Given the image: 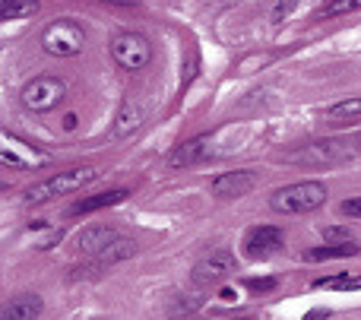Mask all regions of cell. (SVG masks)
I'll list each match as a JSON object with an SVG mask.
<instances>
[{"mask_svg":"<svg viewBox=\"0 0 361 320\" xmlns=\"http://www.w3.org/2000/svg\"><path fill=\"white\" fill-rule=\"evenodd\" d=\"M361 152V140L352 137H330V140H317V143H307L301 149L288 152L286 162L292 165H305V168H314V165H336V162H349L352 156Z\"/></svg>","mask_w":361,"mask_h":320,"instance_id":"cell-1","label":"cell"},{"mask_svg":"<svg viewBox=\"0 0 361 320\" xmlns=\"http://www.w3.org/2000/svg\"><path fill=\"white\" fill-rule=\"evenodd\" d=\"M99 175H102L99 168H70V171H61V175H51L25 190V203H48V200H54V197L73 194V190L99 181Z\"/></svg>","mask_w":361,"mask_h":320,"instance_id":"cell-2","label":"cell"},{"mask_svg":"<svg viewBox=\"0 0 361 320\" xmlns=\"http://www.w3.org/2000/svg\"><path fill=\"white\" fill-rule=\"evenodd\" d=\"M326 203V187L320 181H298V184H288V187H279L269 200V207L276 213H311V209H320Z\"/></svg>","mask_w":361,"mask_h":320,"instance_id":"cell-3","label":"cell"},{"mask_svg":"<svg viewBox=\"0 0 361 320\" xmlns=\"http://www.w3.org/2000/svg\"><path fill=\"white\" fill-rule=\"evenodd\" d=\"M111 57L118 67L137 73V70H143L152 61V44L140 32H121V35L111 38Z\"/></svg>","mask_w":361,"mask_h":320,"instance_id":"cell-4","label":"cell"},{"mask_svg":"<svg viewBox=\"0 0 361 320\" xmlns=\"http://www.w3.org/2000/svg\"><path fill=\"white\" fill-rule=\"evenodd\" d=\"M82 44H86V35H82V29L73 23V19H57V23H51L48 29L42 32V48L54 57L80 54Z\"/></svg>","mask_w":361,"mask_h":320,"instance_id":"cell-5","label":"cell"},{"mask_svg":"<svg viewBox=\"0 0 361 320\" xmlns=\"http://www.w3.org/2000/svg\"><path fill=\"white\" fill-rule=\"evenodd\" d=\"M63 95H67V82L63 80H57V76H35L23 89V105L29 111L44 114V111H54L63 101Z\"/></svg>","mask_w":361,"mask_h":320,"instance_id":"cell-6","label":"cell"},{"mask_svg":"<svg viewBox=\"0 0 361 320\" xmlns=\"http://www.w3.org/2000/svg\"><path fill=\"white\" fill-rule=\"evenodd\" d=\"M235 254L231 251H212L209 257H203L193 266V283L197 285H219L235 273Z\"/></svg>","mask_w":361,"mask_h":320,"instance_id":"cell-7","label":"cell"},{"mask_svg":"<svg viewBox=\"0 0 361 320\" xmlns=\"http://www.w3.org/2000/svg\"><path fill=\"white\" fill-rule=\"evenodd\" d=\"M282 247H286V235L276 226H257V228H250L247 238H244V254H247L250 260H267V257H273V254H279Z\"/></svg>","mask_w":361,"mask_h":320,"instance_id":"cell-8","label":"cell"},{"mask_svg":"<svg viewBox=\"0 0 361 320\" xmlns=\"http://www.w3.org/2000/svg\"><path fill=\"white\" fill-rule=\"evenodd\" d=\"M254 187H257V175L247 168L225 171V175H219L216 181H212V194H216L219 200H238V197L250 194Z\"/></svg>","mask_w":361,"mask_h":320,"instance_id":"cell-9","label":"cell"},{"mask_svg":"<svg viewBox=\"0 0 361 320\" xmlns=\"http://www.w3.org/2000/svg\"><path fill=\"white\" fill-rule=\"evenodd\" d=\"M118 238H124V235L114 226H89L76 235V247H80V254H86V257H95V254H102L105 247H111Z\"/></svg>","mask_w":361,"mask_h":320,"instance_id":"cell-10","label":"cell"},{"mask_svg":"<svg viewBox=\"0 0 361 320\" xmlns=\"http://www.w3.org/2000/svg\"><path fill=\"white\" fill-rule=\"evenodd\" d=\"M0 162H6V165H13V168H35V165H42L44 159L38 156L32 146H25L23 140H16V137H4L0 133Z\"/></svg>","mask_w":361,"mask_h":320,"instance_id":"cell-11","label":"cell"},{"mask_svg":"<svg viewBox=\"0 0 361 320\" xmlns=\"http://www.w3.org/2000/svg\"><path fill=\"white\" fill-rule=\"evenodd\" d=\"M206 156H209V140L197 137V140H187V143H180L178 149L169 156V165H171V168H190V165L203 162Z\"/></svg>","mask_w":361,"mask_h":320,"instance_id":"cell-12","label":"cell"},{"mask_svg":"<svg viewBox=\"0 0 361 320\" xmlns=\"http://www.w3.org/2000/svg\"><path fill=\"white\" fill-rule=\"evenodd\" d=\"M127 197L124 187H114V190H105V194H92V197H82L76 200L73 207L67 209V216H89V213H99V209H108L114 203H121Z\"/></svg>","mask_w":361,"mask_h":320,"instance_id":"cell-13","label":"cell"},{"mask_svg":"<svg viewBox=\"0 0 361 320\" xmlns=\"http://www.w3.org/2000/svg\"><path fill=\"white\" fill-rule=\"evenodd\" d=\"M361 254V245L355 238L349 241H326L324 247H311V251H305V260H314V264H320V260H339V257H358Z\"/></svg>","mask_w":361,"mask_h":320,"instance_id":"cell-14","label":"cell"},{"mask_svg":"<svg viewBox=\"0 0 361 320\" xmlns=\"http://www.w3.org/2000/svg\"><path fill=\"white\" fill-rule=\"evenodd\" d=\"M42 314V298L35 295H19L0 308V320H32Z\"/></svg>","mask_w":361,"mask_h":320,"instance_id":"cell-15","label":"cell"},{"mask_svg":"<svg viewBox=\"0 0 361 320\" xmlns=\"http://www.w3.org/2000/svg\"><path fill=\"white\" fill-rule=\"evenodd\" d=\"M324 118H326V124H330V127L361 124V99H345V101H339V105L326 108Z\"/></svg>","mask_w":361,"mask_h":320,"instance_id":"cell-16","label":"cell"},{"mask_svg":"<svg viewBox=\"0 0 361 320\" xmlns=\"http://www.w3.org/2000/svg\"><path fill=\"white\" fill-rule=\"evenodd\" d=\"M140 124H143V105L137 99H127L114 118V137H130Z\"/></svg>","mask_w":361,"mask_h":320,"instance_id":"cell-17","label":"cell"},{"mask_svg":"<svg viewBox=\"0 0 361 320\" xmlns=\"http://www.w3.org/2000/svg\"><path fill=\"white\" fill-rule=\"evenodd\" d=\"M314 289L355 292V289H361V273H343V276H324V279H314Z\"/></svg>","mask_w":361,"mask_h":320,"instance_id":"cell-18","label":"cell"},{"mask_svg":"<svg viewBox=\"0 0 361 320\" xmlns=\"http://www.w3.org/2000/svg\"><path fill=\"white\" fill-rule=\"evenodd\" d=\"M361 10V0H330V4L320 6L317 19H333V16H345V13Z\"/></svg>","mask_w":361,"mask_h":320,"instance_id":"cell-19","label":"cell"},{"mask_svg":"<svg viewBox=\"0 0 361 320\" xmlns=\"http://www.w3.org/2000/svg\"><path fill=\"white\" fill-rule=\"evenodd\" d=\"M25 13H35L32 0H0V19H16Z\"/></svg>","mask_w":361,"mask_h":320,"instance_id":"cell-20","label":"cell"},{"mask_svg":"<svg viewBox=\"0 0 361 320\" xmlns=\"http://www.w3.org/2000/svg\"><path fill=\"white\" fill-rule=\"evenodd\" d=\"M295 6H298V0H279V4L273 6V16H269V19H273L276 25H279V23H286V19L295 13Z\"/></svg>","mask_w":361,"mask_h":320,"instance_id":"cell-21","label":"cell"},{"mask_svg":"<svg viewBox=\"0 0 361 320\" xmlns=\"http://www.w3.org/2000/svg\"><path fill=\"white\" fill-rule=\"evenodd\" d=\"M247 289L250 292H269V289H276V279H247Z\"/></svg>","mask_w":361,"mask_h":320,"instance_id":"cell-22","label":"cell"},{"mask_svg":"<svg viewBox=\"0 0 361 320\" xmlns=\"http://www.w3.org/2000/svg\"><path fill=\"white\" fill-rule=\"evenodd\" d=\"M326 241H349L352 238V232L349 228H339V226H333V228H326Z\"/></svg>","mask_w":361,"mask_h":320,"instance_id":"cell-23","label":"cell"},{"mask_svg":"<svg viewBox=\"0 0 361 320\" xmlns=\"http://www.w3.org/2000/svg\"><path fill=\"white\" fill-rule=\"evenodd\" d=\"M343 216H352V219H361V200H345L343 203Z\"/></svg>","mask_w":361,"mask_h":320,"instance_id":"cell-24","label":"cell"},{"mask_svg":"<svg viewBox=\"0 0 361 320\" xmlns=\"http://www.w3.org/2000/svg\"><path fill=\"white\" fill-rule=\"evenodd\" d=\"M219 298H222V302H238V292L235 289H222L219 292Z\"/></svg>","mask_w":361,"mask_h":320,"instance_id":"cell-25","label":"cell"},{"mask_svg":"<svg viewBox=\"0 0 361 320\" xmlns=\"http://www.w3.org/2000/svg\"><path fill=\"white\" fill-rule=\"evenodd\" d=\"M105 4H111V6H137L140 0H105Z\"/></svg>","mask_w":361,"mask_h":320,"instance_id":"cell-26","label":"cell"},{"mask_svg":"<svg viewBox=\"0 0 361 320\" xmlns=\"http://www.w3.org/2000/svg\"><path fill=\"white\" fill-rule=\"evenodd\" d=\"M4 187H6V184H0V190H4Z\"/></svg>","mask_w":361,"mask_h":320,"instance_id":"cell-27","label":"cell"}]
</instances>
